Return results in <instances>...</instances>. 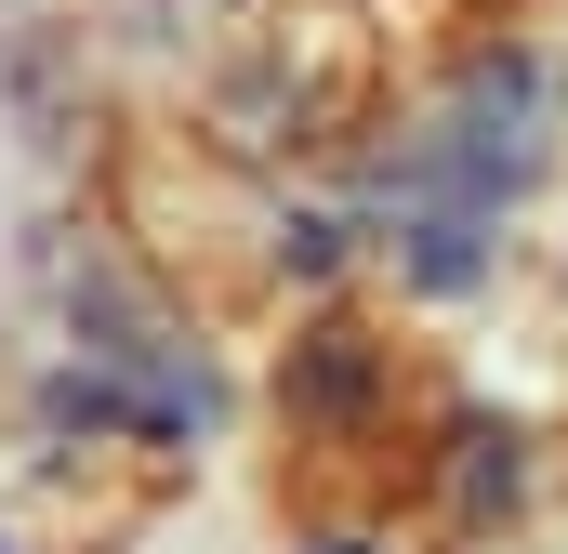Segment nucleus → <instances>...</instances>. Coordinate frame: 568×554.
<instances>
[{
  "mask_svg": "<svg viewBox=\"0 0 568 554\" xmlns=\"http://www.w3.org/2000/svg\"><path fill=\"white\" fill-rule=\"evenodd\" d=\"M278 435L291 462L317 475V462H357V449H384L397 435V343L371 330V317H304L278 357Z\"/></svg>",
  "mask_w": 568,
  "mask_h": 554,
  "instance_id": "1",
  "label": "nucleus"
},
{
  "mask_svg": "<svg viewBox=\"0 0 568 554\" xmlns=\"http://www.w3.org/2000/svg\"><path fill=\"white\" fill-rule=\"evenodd\" d=\"M317 554H384V542H371V529H331V542H317Z\"/></svg>",
  "mask_w": 568,
  "mask_h": 554,
  "instance_id": "4",
  "label": "nucleus"
},
{
  "mask_svg": "<svg viewBox=\"0 0 568 554\" xmlns=\"http://www.w3.org/2000/svg\"><path fill=\"white\" fill-rule=\"evenodd\" d=\"M384 252H397V277H410V290H476V277H489V212H449V198H410Z\"/></svg>",
  "mask_w": 568,
  "mask_h": 554,
  "instance_id": "3",
  "label": "nucleus"
},
{
  "mask_svg": "<svg viewBox=\"0 0 568 554\" xmlns=\"http://www.w3.org/2000/svg\"><path fill=\"white\" fill-rule=\"evenodd\" d=\"M424 489H436V515H449V529L516 515V502H529V435H516V422H489V410H449V422H436V449H424Z\"/></svg>",
  "mask_w": 568,
  "mask_h": 554,
  "instance_id": "2",
  "label": "nucleus"
}]
</instances>
